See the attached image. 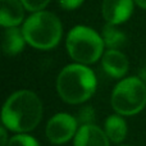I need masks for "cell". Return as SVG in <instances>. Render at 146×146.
<instances>
[{
  "instance_id": "cell-1",
  "label": "cell",
  "mask_w": 146,
  "mask_h": 146,
  "mask_svg": "<svg viewBox=\"0 0 146 146\" xmlns=\"http://www.w3.org/2000/svg\"><path fill=\"white\" fill-rule=\"evenodd\" d=\"M42 118V103L35 92L19 90L7 99L1 110L3 126L17 133H27Z\"/></svg>"
},
{
  "instance_id": "cell-2",
  "label": "cell",
  "mask_w": 146,
  "mask_h": 146,
  "mask_svg": "<svg viewBox=\"0 0 146 146\" xmlns=\"http://www.w3.org/2000/svg\"><path fill=\"white\" fill-rule=\"evenodd\" d=\"M98 80L94 71L81 63L66 66L56 78V91L68 104H82L95 94Z\"/></svg>"
},
{
  "instance_id": "cell-3",
  "label": "cell",
  "mask_w": 146,
  "mask_h": 146,
  "mask_svg": "<svg viewBox=\"0 0 146 146\" xmlns=\"http://www.w3.org/2000/svg\"><path fill=\"white\" fill-rule=\"evenodd\" d=\"M22 31L28 45L38 50H50L60 42L63 26L54 13L40 10L23 22Z\"/></svg>"
},
{
  "instance_id": "cell-4",
  "label": "cell",
  "mask_w": 146,
  "mask_h": 146,
  "mask_svg": "<svg viewBox=\"0 0 146 146\" xmlns=\"http://www.w3.org/2000/svg\"><path fill=\"white\" fill-rule=\"evenodd\" d=\"M67 51L76 62L88 66L101 59L104 54L103 36L87 26H76L67 35Z\"/></svg>"
},
{
  "instance_id": "cell-5",
  "label": "cell",
  "mask_w": 146,
  "mask_h": 146,
  "mask_svg": "<svg viewBox=\"0 0 146 146\" xmlns=\"http://www.w3.org/2000/svg\"><path fill=\"white\" fill-rule=\"evenodd\" d=\"M111 106L117 114L129 117L146 106V83L140 77L123 78L111 92Z\"/></svg>"
},
{
  "instance_id": "cell-6",
  "label": "cell",
  "mask_w": 146,
  "mask_h": 146,
  "mask_svg": "<svg viewBox=\"0 0 146 146\" xmlns=\"http://www.w3.org/2000/svg\"><path fill=\"white\" fill-rule=\"evenodd\" d=\"M78 128L77 118L68 113H56L49 119L45 133L51 144L62 145L74 139Z\"/></svg>"
},
{
  "instance_id": "cell-7",
  "label": "cell",
  "mask_w": 146,
  "mask_h": 146,
  "mask_svg": "<svg viewBox=\"0 0 146 146\" xmlns=\"http://www.w3.org/2000/svg\"><path fill=\"white\" fill-rule=\"evenodd\" d=\"M135 0H104L101 14L106 23L118 26L124 23L133 13Z\"/></svg>"
},
{
  "instance_id": "cell-8",
  "label": "cell",
  "mask_w": 146,
  "mask_h": 146,
  "mask_svg": "<svg viewBox=\"0 0 146 146\" xmlns=\"http://www.w3.org/2000/svg\"><path fill=\"white\" fill-rule=\"evenodd\" d=\"M104 72L113 78H123L128 72V59L121 50L108 49L101 56Z\"/></svg>"
},
{
  "instance_id": "cell-9",
  "label": "cell",
  "mask_w": 146,
  "mask_h": 146,
  "mask_svg": "<svg viewBox=\"0 0 146 146\" xmlns=\"http://www.w3.org/2000/svg\"><path fill=\"white\" fill-rule=\"evenodd\" d=\"M74 146H110V140L96 124H83L74 136Z\"/></svg>"
},
{
  "instance_id": "cell-10",
  "label": "cell",
  "mask_w": 146,
  "mask_h": 146,
  "mask_svg": "<svg viewBox=\"0 0 146 146\" xmlns=\"http://www.w3.org/2000/svg\"><path fill=\"white\" fill-rule=\"evenodd\" d=\"M25 10L21 0H0V25L4 28L18 27L23 22Z\"/></svg>"
},
{
  "instance_id": "cell-11",
  "label": "cell",
  "mask_w": 146,
  "mask_h": 146,
  "mask_svg": "<svg viewBox=\"0 0 146 146\" xmlns=\"http://www.w3.org/2000/svg\"><path fill=\"white\" fill-rule=\"evenodd\" d=\"M27 44L23 35V31L18 27H7L3 32V51L8 56H14L25 49Z\"/></svg>"
},
{
  "instance_id": "cell-12",
  "label": "cell",
  "mask_w": 146,
  "mask_h": 146,
  "mask_svg": "<svg viewBox=\"0 0 146 146\" xmlns=\"http://www.w3.org/2000/svg\"><path fill=\"white\" fill-rule=\"evenodd\" d=\"M104 131L110 142L121 144L127 136V122L121 114H111L105 119Z\"/></svg>"
},
{
  "instance_id": "cell-13",
  "label": "cell",
  "mask_w": 146,
  "mask_h": 146,
  "mask_svg": "<svg viewBox=\"0 0 146 146\" xmlns=\"http://www.w3.org/2000/svg\"><path fill=\"white\" fill-rule=\"evenodd\" d=\"M103 36L104 44L108 49H115L119 50L121 48H123L127 42V36L123 31H121L119 28H117V26L106 23L103 28Z\"/></svg>"
},
{
  "instance_id": "cell-14",
  "label": "cell",
  "mask_w": 146,
  "mask_h": 146,
  "mask_svg": "<svg viewBox=\"0 0 146 146\" xmlns=\"http://www.w3.org/2000/svg\"><path fill=\"white\" fill-rule=\"evenodd\" d=\"M7 146H40L36 141L35 137L30 136L27 133H18L15 136L10 137Z\"/></svg>"
},
{
  "instance_id": "cell-15",
  "label": "cell",
  "mask_w": 146,
  "mask_h": 146,
  "mask_svg": "<svg viewBox=\"0 0 146 146\" xmlns=\"http://www.w3.org/2000/svg\"><path fill=\"white\" fill-rule=\"evenodd\" d=\"M78 123H81V126L83 124H95V110L91 106H85L78 111Z\"/></svg>"
},
{
  "instance_id": "cell-16",
  "label": "cell",
  "mask_w": 146,
  "mask_h": 146,
  "mask_svg": "<svg viewBox=\"0 0 146 146\" xmlns=\"http://www.w3.org/2000/svg\"><path fill=\"white\" fill-rule=\"evenodd\" d=\"M21 1L25 5L26 10H28L31 13H35V12L44 10L51 0H21Z\"/></svg>"
},
{
  "instance_id": "cell-17",
  "label": "cell",
  "mask_w": 146,
  "mask_h": 146,
  "mask_svg": "<svg viewBox=\"0 0 146 146\" xmlns=\"http://www.w3.org/2000/svg\"><path fill=\"white\" fill-rule=\"evenodd\" d=\"M85 0H58L59 5L66 10H74L77 9L80 5H82V3Z\"/></svg>"
},
{
  "instance_id": "cell-18",
  "label": "cell",
  "mask_w": 146,
  "mask_h": 146,
  "mask_svg": "<svg viewBox=\"0 0 146 146\" xmlns=\"http://www.w3.org/2000/svg\"><path fill=\"white\" fill-rule=\"evenodd\" d=\"M0 135H1V142H0V146H7L10 139H8L7 127H5V126H1V127H0Z\"/></svg>"
},
{
  "instance_id": "cell-19",
  "label": "cell",
  "mask_w": 146,
  "mask_h": 146,
  "mask_svg": "<svg viewBox=\"0 0 146 146\" xmlns=\"http://www.w3.org/2000/svg\"><path fill=\"white\" fill-rule=\"evenodd\" d=\"M139 77L141 78V80L146 83V67H144V68L140 69V72H139Z\"/></svg>"
},
{
  "instance_id": "cell-20",
  "label": "cell",
  "mask_w": 146,
  "mask_h": 146,
  "mask_svg": "<svg viewBox=\"0 0 146 146\" xmlns=\"http://www.w3.org/2000/svg\"><path fill=\"white\" fill-rule=\"evenodd\" d=\"M135 3H136V4L139 5L140 8H142V9H146V0H135Z\"/></svg>"
},
{
  "instance_id": "cell-21",
  "label": "cell",
  "mask_w": 146,
  "mask_h": 146,
  "mask_svg": "<svg viewBox=\"0 0 146 146\" xmlns=\"http://www.w3.org/2000/svg\"><path fill=\"white\" fill-rule=\"evenodd\" d=\"M122 146H131V145H122Z\"/></svg>"
}]
</instances>
